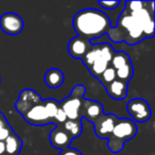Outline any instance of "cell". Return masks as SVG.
Wrapping results in <instances>:
<instances>
[{"instance_id":"cell-1","label":"cell","mask_w":155,"mask_h":155,"mask_svg":"<svg viewBox=\"0 0 155 155\" xmlns=\"http://www.w3.org/2000/svg\"><path fill=\"white\" fill-rule=\"evenodd\" d=\"M78 36L88 41L99 38L110 29V20L105 13L96 9H85L78 12L72 20Z\"/></svg>"},{"instance_id":"cell-2","label":"cell","mask_w":155,"mask_h":155,"mask_svg":"<svg viewBox=\"0 0 155 155\" xmlns=\"http://www.w3.org/2000/svg\"><path fill=\"white\" fill-rule=\"evenodd\" d=\"M107 34L115 43L123 41L129 45H136L146 38L137 20L125 11L118 18L116 26L108 30Z\"/></svg>"},{"instance_id":"cell-3","label":"cell","mask_w":155,"mask_h":155,"mask_svg":"<svg viewBox=\"0 0 155 155\" xmlns=\"http://www.w3.org/2000/svg\"><path fill=\"white\" fill-rule=\"evenodd\" d=\"M137 134V125L132 119L121 118L117 119L113 129L112 135L108 138V149L113 153H119L122 151L124 142L135 137Z\"/></svg>"},{"instance_id":"cell-4","label":"cell","mask_w":155,"mask_h":155,"mask_svg":"<svg viewBox=\"0 0 155 155\" xmlns=\"http://www.w3.org/2000/svg\"><path fill=\"white\" fill-rule=\"evenodd\" d=\"M85 93V87L83 85H75L72 88L70 96L58 102L60 106L66 114L68 120H81V106L83 103V96Z\"/></svg>"},{"instance_id":"cell-5","label":"cell","mask_w":155,"mask_h":155,"mask_svg":"<svg viewBox=\"0 0 155 155\" xmlns=\"http://www.w3.org/2000/svg\"><path fill=\"white\" fill-rule=\"evenodd\" d=\"M147 2L144 3V7L142 9L138 10V11L132 12V13H127L131 14L136 20L139 24L140 28L142 30V33H143L144 37L146 38H151V37L154 36V12H153V3L150 7V9L146 8Z\"/></svg>"},{"instance_id":"cell-6","label":"cell","mask_w":155,"mask_h":155,"mask_svg":"<svg viewBox=\"0 0 155 155\" xmlns=\"http://www.w3.org/2000/svg\"><path fill=\"white\" fill-rule=\"evenodd\" d=\"M127 110L135 123L147 122L150 120L151 114H152L148 102L139 98L131 100L127 105Z\"/></svg>"},{"instance_id":"cell-7","label":"cell","mask_w":155,"mask_h":155,"mask_svg":"<svg viewBox=\"0 0 155 155\" xmlns=\"http://www.w3.org/2000/svg\"><path fill=\"white\" fill-rule=\"evenodd\" d=\"M0 29L8 35H18L24 29V20L15 13H5L0 17Z\"/></svg>"},{"instance_id":"cell-8","label":"cell","mask_w":155,"mask_h":155,"mask_svg":"<svg viewBox=\"0 0 155 155\" xmlns=\"http://www.w3.org/2000/svg\"><path fill=\"white\" fill-rule=\"evenodd\" d=\"M117 117L114 114H103L100 118H98L94 124L96 135L99 138H105L108 139L112 135L113 129L117 121Z\"/></svg>"},{"instance_id":"cell-9","label":"cell","mask_w":155,"mask_h":155,"mask_svg":"<svg viewBox=\"0 0 155 155\" xmlns=\"http://www.w3.org/2000/svg\"><path fill=\"white\" fill-rule=\"evenodd\" d=\"M22 116H24L25 120L27 122L32 125H45L52 123V121L48 117L43 101L41 103L34 105L33 107H31L26 113H24Z\"/></svg>"},{"instance_id":"cell-10","label":"cell","mask_w":155,"mask_h":155,"mask_svg":"<svg viewBox=\"0 0 155 155\" xmlns=\"http://www.w3.org/2000/svg\"><path fill=\"white\" fill-rule=\"evenodd\" d=\"M41 101L43 100H41V96L35 91H33V89H24L20 93L17 102L15 104L16 110L22 115L34 105L41 103Z\"/></svg>"},{"instance_id":"cell-11","label":"cell","mask_w":155,"mask_h":155,"mask_svg":"<svg viewBox=\"0 0 155 155\" xmlns=\"http://www.w3.org/2000/svg\"><path fill=\"white\" fill-rule=\"evenodd\" d=\"M103 114V106L100 102L94 101V100H83L82 106H81V118L85 117L91 122H95Z\"/></svg>"},{"instance_id":"cell-12","label":"cell","mask_w":155,"mask_h":155,"mask_svg":"<svg viewBox=\"0 0 155 155\" xmlns=\"http://www.w3.org/2000/svg\"><path fill=\"white\" fill-rule=\"evenodd\" d=\"M91 41H86V39L82 38L80 36H75L69 41L67 49H68V53L72 58L82 60V58L91 49Z\"/></svg>"},{"instance_id":"cell-13","label":"cell","mask_w":155,"mask_h":155,"mask_svg":"<svg viewBox=\"0 0 155 155\" xmlns=\"http://www.w3.org/2000/svg\"><path fill=\"white\" fill-rule=\"evenodd\" d=\"M50 143L52 147H54L55 149L58 150H64V149L69 148L72 139L70 138V136L63 130V127H56L50 132L49 135Z\"/></svg>"},{"instance_id":"cell-14","label":"cell","mask_w":155,"mask_h":155,"mask_svg":"<svg viewBox=\"0 0 155 155\" xmlns=\"http://www.w3.org/2000/svg\"><path fill=\"white\" fill-rule=\"evenodd\" d=\"M105 89L110 98L115 100H123L127 95L129 85L127 82H122V81H119L116 79L114 82L108 84L105 87Z\"/></svg>"},{"instance_id":"cell-15","label":"cell","mask_w":155,"mask_h":155,"mask_svg":"<svg viewBox=\"0 0 155 155\" xmlns=\"http://www.w3.org/2000/svg\"><path fill=\"white\" fill-rule=\"evenodd\" d=\"M64 73L58 68H51L45 73L44 80L45 83L49 88L55 89L58 88L60 86H62V84L64 83Z\"/></svg>"},{"instance_id":"cell-16","label":"cell","mask_w":155,"mask_h":155,"mask_svg":"<svg viewBox=\"0 0 155 155\" xmlns=\"http://www.w3.org/2000/svg\"><path fill=\"white\" fill-rule=\"evenodd\" d=\"M3 142L5 149V155H18L21 151L22 141L14 132Z\"/></svg>"},{"instance_id":"cell-17","label":"cell","mask_w":155,"mask_h":155,"mask_svg":"<svg viewBox=\"0 0 155 155\" xmlns=\"http://www.w3.org/2000/svg\"><path fill=\"white\" fill-rule=\"evenodd\" d=\"M63 130L70 136L71 139L77 138L82 134V122L81 120H67L63 124Z\"/></svg>"},{"instance_id":"cell-18","label":"cell","mask_w":155,"mask_h":155,"mask_svg":"<svg viewBox=\"0 0 155 155\" xmlns=\"http://www.w3.org/2000/svg\"><path fill=\"white\" fill-rule=\"evenodd\" d=\"M100 58V44L98 45H91V49L86 52L84 56L82 58V61L84 63V65L89 68L96 61H98Z\"/></svg>"},{"instance_id":"cell-19","label":"cell","mask_w":155,"mask_h":155,"mask_svg":"<svg viewBox=\"0 0 155 155\" xmlns=\"http://www.w3.org/2000/svg\"><path fill=\"white\" fill-rule=\"evenodd\" d=\"M129 63H131V58H130L125 52L118 51L114 53V55H113V58H112V61H110V66L112 67V68H114L115 70H117V69L121 68V67L129 64Z\"/></svg>"},{"instance_id":"cell-20","label":"cell","mask_w":155,"mask_h":155,"mask_svg":"<svg viewBox=\"0 0 155 155\" xmlns=\"http://www.w3.org/2000/svg\"><path fill=\"white\" fill-rule=\"evenodd\" d=\"M133 73H134V68L132 63L124 65L121 68L117 69L116 70V79L119 81H122V82H127L129 83V81L133 78Z\"/></svg>"},{"instance_id":"cell-21","label":"cell","mask_w":155,"mask_h":155,"mask_svg":"<svg viewBox=\"0 0 155 155\" xmlns=\"http://www.w3.org/2000/svg\"><path fill=\"white\" fill-rule=\"evenodd\" d=\"M107 67H110V64H108L106 61L102 60V58H99V60L96 61V62L94 63L91 67H89L88 70L94 78L98 79V78H99L100 75L105 71V69L107 68Z\"/></svg>"},{"instance_id":"cell-22","label":"cell","mask_w":155,"mask_h":155,"mask_svg":"<svg viewBox=\"0 0 155 155\" xmlns=\"http://www.w3.org/2000/svg\"><path fill=\"white\" fill-rule=\"evenodd\" d=\"M43 102H44V105H45L46 112L48 114V117H49V119L53 123L54 117H55L56 113H58V108H60V103L54 99H47Z\"/></svg>"},{"instance_id":"cell-23","label":"cell","mask_w":155,"mask_h":155,"mask_svg":"<svg viewBox=\"0 0 155 155\" xmlns=\"http://www.w3.org/2000/svg\"><path fill=\"white\" fill-rule=\"evenodd\" d=\"M98 80L101 82V84L104 87H106L108 84H110V83L116 80V70L114 68H112L110 66L107 67L105 69V71L98 78Z\"/></svg>"},{"instance_id":"cell-24","label":"cell","mask_w":155,"mask_h":155,"mask_svg":"<svg viewBox=\"0 0 155 155\" xmlns=\"http://www.w3.org/2000/svg\"><path fill=\"white\" fill-rule=\"evenodd\" d=\"M115 53V50L110 44H100V58L102 60L106 61V62L110 64V61H112V58Z\"/></svg>"},{"instance_id":"cell-25","label":"cell","mask_w":155,"mask_h":155,"mask_svg":"<svg viewBox=\"0 0 155 155\" xmlns=\"http://www.w3.org/2000/svg\"><path fill=\"white\" fill-rule=\"evenodd\" d=\"M98 5H99L102 9L115 10L119 7L120 1H117V0H113V1H98Z\"/></svg>"},{"instance_id":"cell-26","label":"cell","mask_w":155,"mask_h":155,"mask_svg":"<svg viewBox=\"0 0 155 155\" xmlns=\"http://www.w3.org/2000/svg\"><path fill=\"white\" fill-rule=\"evenodd\" d=\"M67 120H68V119H67L66 114H65L64 110H63L62 108H61V106H60V108H58L55 117H54V121H56L58 123H61V124H64Z\"/></svg>"},{"instance_id":"cell-27","label":"cell","mask_w":155,"mask_h":155,"mask_svg":"<svg viewBox=\"0 0 155 155\" xmlns=\"http://www.w3.org/2000/svg\"><path fill=\"white\" fill-rule=\"evenodd\" d=\"M13 133V130L10 127V124L8 127H5L2 129H0V141H5L11 134Z\"/></svg>"},{"instance_id":"cell-28","label":"cell","mask_w":155,"mask_h":155,"mask_svg":"<svg viewBox=\"0 0 155 155\" xmlns=\"http://www.w3.org/2000/svg\"><path fill=\"white\" fill-rule=\"evenodd\" d=\"M58 155H83V154L79 150H77V149L67 148V149H64V150L61 151V153Z\"/></svg>"},{"instance_id":"cell-29","label":"cell","mask_w":155,"mask_h":155,"mask_svg":"<svg viewBox=\"0 0 155 155\" xmlns=\"http://www.w3.org/2000/svg\"><path fill=\"white\" fill-rule=\"evenodd\" d=\"M8 125H9V123H8L5 115H3L2 113H0V129H2V127H8Z\"/></svg>"},{"instance_id":"cell-30","label":"cell","mask_w":155,"mask_h":155,"mask_svg":"<svg viewBox=\"0 0 155 155\" xmlns=\"http://www.w3.org/2000/svg\"><path fill=\"white\" fill-rule=\"evenodd\" d=\"M5 154V142L0 141V155Z\"/></svg>"}]
</instances>
